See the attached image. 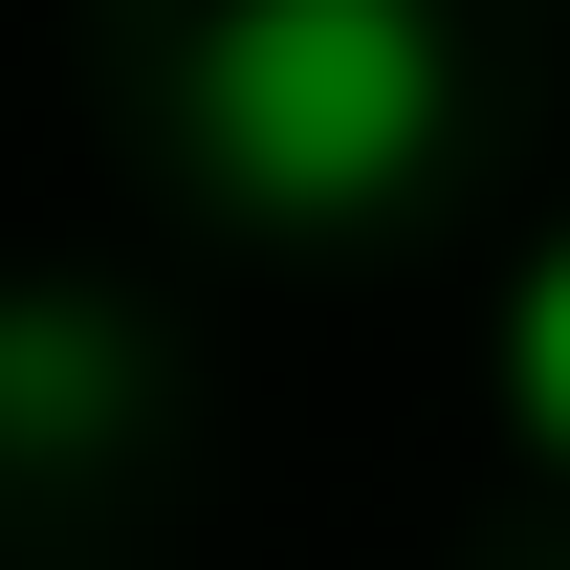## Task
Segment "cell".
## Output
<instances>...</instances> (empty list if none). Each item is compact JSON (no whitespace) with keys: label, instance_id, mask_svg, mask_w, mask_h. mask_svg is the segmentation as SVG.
Returning <instances> with one entry per match:
<instances>
[{"label":"cell","instance_id":"cell-3","mask_svg":"<svg viewBox=\"0 0 570 570\" xmlns=\"http://www.w3.org/2000/svg\"><path fill=\"white\" fill-rule=\"evenodd\" d=\"M504 395H527V439L570 461V242H549L527 285H504Z\"/></svg>","mask_w":570,"mask_h":570},{"label":"cell","instance_id":"cell-2","mask_svg":"<svg viewBox=\"0 0 570 570\" xmlns=\"http://www.w3.org/2000/svg\"><path fill=\"white\" fill-rule=\"evenodd\" d=\"M132 395H154V352L88 285H0V461H110Z\"/></svg>","mask_w":570,"mask_h":570},{"label":"cell","instance_id":"cell-1","mask_svg":"<svg viewBox=\"0 0 570 570\" xmlns=\"http://www.w3.org/2000/svg\"><path fill=\"white\" fill-rule=\"evenodd\" d=\"M176 110L242 219H373L439 154V22L417 0H219Z\"/></svg>","mask_w":570,"mask_h":570}]
</instances>
